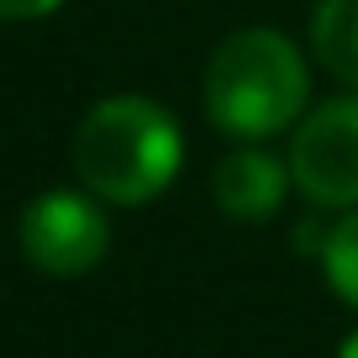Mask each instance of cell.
<instances>
[{
	"mask_svg": "<svg viewBox=\"0 0 358 358\" xmlns=\"http://www.w3.org/2000/svg\"><path fill=\"white\" fill-rule=\"evenodd\" d=\"M179 127L148 95H111L90 106L74 132V174L111 206H148L179 174Z\"/></svg>",
	"mask_w": 358,
	"mask_h": 358,
	"instance_id": "cell-1",
	"label": "cell"
},
{
	"mask_svg": "<svg viewBox=\"0 0 358 358\" xmlns=\"http://www.w3.org/2000/svg\"><path fill=\"white\" fill-rule=\"evenodd\" d=\"M206 111L237 143L274 137L306 111V64L274 27H243L206 69Z\"/></svg>",
	"mask_w": 358,
	"mask_h": 358,
	"instance_id": "cell-2",
	"label": "cell"
},
{
	"mask_svg": "<svg viewBox=\"0 0 358 358\" xmlns=\"http://www.w3.org/2000/svg\"><path fill=\"white\" fill-rule=\"evenodd\" d=\"M111 222L90 195L79 190H48L22 211V253L48 280H79L106 258Z\"/></svg>",
	"mask_w": 358,
	"mask_h": 358,
	"instance_id": "cell-3",
	"label": "cell"
},
{
	"mask_svg": "<svg viewBox=\"0 0 358 358\" xmlns=\"http://www.w3.org/2000/svg\"><path fill=\"white\" fill-rule=\"evenodd\" d=\"M290 179L311 206H327V211L358 206V95L327 101L295 127Z\"/></svg>",
	"mask_w": 358,
	"mask_h": 358,
	"instance_id": "cell-4",
	"label": "cell"
},
{
	"mask_svg": "<svg viewBox=\"0 0 358 358\" xmlns=\"http://www.w3.org/2000/svg\"><path fill=\"white\" fill-rule=\"evenodd\" d=\"M285 185H290V169L274 153H258V148H237L216 164V206L237 222H264L285 206Z\"/></svg>",
	"mask_w": 358,
	"mask_h": 358,
	"instance_id": "cell-5",
	"label": "cell"
},
{
	"mask_svg": "<svg viewBox=\"0 0 358 358\" xmlns=\"http://www.w3.org/2000/svg\"><path fill=\"white\" fill-rule=\"evenodd\" d=\"M311 48L322 69L358 90V0H322L311 16Z\"/></svg>",
	"mask_w": 358,
	"mask_h": 358,
	"instance_id": "cell-6",
	"label": "cell"
},
{
	"mask_svg": "<svg viewBox=\"0 0 358 358\" xmlns=\"http://www.w3.org/2000/svg\"><path fill=\"white\" fill-rule=\"evenodd\" d=\"M322 268H327V285L348 306H358V206L322 237Z\"/></svg>",
	"mask_w": 358,
	"mask_h": 358,
	"instance_id": "cell-7",
	"label": "cell"
},
{
	"mask_svg": "<svg viewBox=\"0 0 358 358\" xmlns=\"http://www.w3.org/2000/svg\"><path fill=\"white\" fill-rule=\"evenodd\" d=\"M64 0H0V22H32V16H48Z\"/></svg>",
	"mask_w": 358,
	"mask_h": 358,
	"instance_id": "cell-8",
	"label": "cell"
},
{
	"mask_svg": "<svg viewBox=\"0 0 358 358\" xmlns=\"http://www.w3.org/2000/svg\"><path fill=\"white\" fill-rule=\"evenodd\" d=\"M337 358H358V332H353V337L343 343V353H337Z\"/></svg>",
	"mask_w": 358,
	"mask_h": 358,
	"instance_id": "cell-9",
	"label": "cell"
}]
</instances>
